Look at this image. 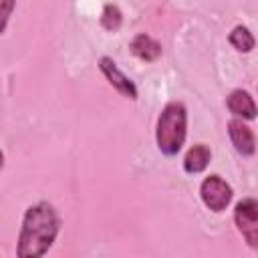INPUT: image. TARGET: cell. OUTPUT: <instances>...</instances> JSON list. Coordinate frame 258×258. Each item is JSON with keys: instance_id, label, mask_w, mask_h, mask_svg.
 <instances>
[{"instance_id": "8fae6325", "label": "cell", "mask_w": 258, "mask_h": 258, "mask_svg": "<svg viewBox=\"0 0 258 258\" xmlns=\"http://www.w3.org/2000/svg\"><path fill=\"white\" fill-rule=\"evenodd\" d=\"M121 20H123V14L121 10L115 6V4H107L103 8V14H101V24L105 30H117L121 26Z\"/></svg>"}, {"instance_id": "277c9868", "label": "cell", "mask_w": 258, "mask_h": 258, "mask_svg": "<svg viewBox=\"0 0 258 258\" xmlns=\"http://www.w3.org/2000/svg\"><path fill=\"white\" fill-rule=\"evenodd\" d=\"M232 187L226 179H222L218 173L208 175L200 185V198L204 206L212 212H224L232 202Z\"/></svg>"}, {"instance_id": "6da1fadb", "label": "cell", "mask_w": 258, "mask_h": 258, "mask_svg": "<svg viewBox=\"0 0 258 258\" xmlns=\"http://www.w3.org/2000/svg\"><path fill=\"white\" fill-rule=\"evenodd\" d=\"M60 230V218L48 202H38L26 208L22 228L18 234L16 256L18 258H40L44 256Z\"/></svg>"}, {"instance_id": "5b68a950", "label": "cell", "mask_w": 258, "mask_h": 258, "mask_svg": "<svg viewBox=\"0 0 258 258\" xmlns=\"http://www.w3.org/2000/svg\"><path fill=\"white\" fill-rule=\"evenodd\" d=\"M99 69H101V73L105 75V79L111 83V87H113L115 91H119L123 97L131 99V101L137 99V87H135V83L117 67V62H115L113 58L101 56V58H99Z\"/></svg>"}, {"instance_id": "3957f363", "label": "cell", "mask_w": 258, "mask_h": 258, "mask_svg": "<svg viewBox=\"0 0 258 258\" xmlns=\"http://www.w3.org/2000/svg\"><path fill=\"white\" fill-rule=\"evenodd\" d=\"M234 224L246 244L258 250V200L244 198L234 208Z\"/></svg>"}, {"instance_id": "30bf717a", "label": "cell", "mask_w": 258, "mask_h": 258, "mask_svg": "<svg viewBox=\"0 0 258 258\" xmlns=\"http://www.w3.org/2000/svg\"><path fill=\"white\" fill-rule=\"evenodd\" d=\"M228 40H230V44H232L238 52H250V50L256 46V38H254V34H252L246 26H242V24H238V26L232 28Z\"/></svg>"}, {"instance_id": "52a82bcc", "label": "cell", "mask_w": 258, "mask_h": 258, "mask_svg": "<svg viewBox=\"0 0 258 258\" xmlns=\"http://www.w3.org/2000/svg\"><path fill=\"white\" fill-rule=\"evenodd\" d=\"M230 113H234L236 117H242V119H254L256 117V103L252 99V95L244 89H234L226 101Z\"/></svg>"}, {"instance_id": "9c48e42d", "label": "cell", "mask_w": 258, "mask_h": 258, "mask_svg": "<svg viewBox=\"0 0 258 258\" xmlns=\"http://www.w3.org/2000/svg\"><path fill=\"white\" fill-rule=\"evenodd\" d=\"M210 159H212L210 147L204 143H198V145L187 149V153L183 157V169L187 173H200L210 165Z\"/></svg>"}, {"instance_id": "7a4b0ae2", "label": "cell", "mask_w": 258, "mask_h": 258, "mask_svg": "<svg viewBox=\"0 0 258 258\" xmlns=\"http://www.w3.org/2000/svg\"><path fill=\"white\" fill-rule=\"evenodd\" d=\"M185 135H187L185 105L181 101H171L161 109V113L157 117V127H155L157 149L163 155L173 157L179 153V149L185 141Z\"/></svg>"}, {"instance_id": "ba28073f", "label": "cell", "mask_w": 258, "mask_h": 258, "mask_svg": "<svg viewBox=\"0 0 258 258\" xmlns=\"http://www.w3.org/2000/svg\"><path fill=\"white\" fill-rule=\"evenodd\" d=\"M129 48H131V52H133L139 60H145V62H153V60H157V58L161 56V44H159L155 38H151L149 34H145V32L137 34V36L131 40Z\"/></svg>"}, {"instance_id": "7c38bea8", "label": "cell", "mask_w": 258, "mask_h": 258, "mask_svg": "<svg viewBox=\"0 0 258 258\" xmlns=\"http://www.w3.org/2000/svg\"><path fill=\"white\" fill-rule=\"evenodd\" d=\"M16 8V0H2L0 2V10H2V32L6 30V26H8V18L12 16V10Z\"/></svg>"}, {"instance_id": "8992f818", "label": "cell", "mask_w": 258, "mask_h": 258, "mask_svg": "<svg viewBox=\"0 0 258 258\" xmlns=\"http://www.w3.org/2000/svg\"><path fill=\"white\" fill-rule=\"evenodd\" d=\"M228 135H230V139H232L234 149H236L240 155H244V157L254 155V151H256V139H254L252 129H250L244 121H240V119L228 121Z\"/></svg>"}]
</instances>
